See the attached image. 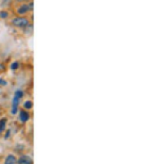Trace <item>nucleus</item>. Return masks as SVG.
I'll return each instance as SVG.
<instances>
[{"instance_id":"obj_1","label":"nucleus","mask_w":155,"mask_h":164,"mask_svg":"<svg viewBox=\"0 0 155 164\" xmlns=\"http://www.w3.org/2000/svg\"><path fill=\"white\" fill-rule=\"evenodd\" d=\"M23 97V92L20 90H17L15 92V96L13 98V106H12V113L13 114H16L18 111V106H19V99Z\"/></svg>"},{"instance_id":"obj_2","label":"nucleus","mask_w":155,"mask_h":164,"mask_svg":"<svg viewBox=\"0 0 155 164\" xmlns=\"http://www.w3.org/2000/svg\"><path fill=\"white\" fill-rule=\"evenodd\" d=\"M13 25L16 26V27H19V28H23V27H26V26L29 25V20L25 17H16L13 19Z\"/></svg>"},{"instance_id":"obj_3","label":"nucleus","mask_w":155,"mask_h":164,"mask_svg":"<svg viewBox=\"0 0 155 164\" xmlns=\"http://www.w3.org/2000/svg\"><path fill=\"white\" fill-rule=\"evenodd\" d=\"M17 164H32V159L28 155H23L17 160Z\"/></svg>"},{"instance_id":"obj_4","label":"nucleus","mask_w":155,"mask_h":164,"mask_svg":"<svg viewBox=\"0 0 155 164\" xmlns=\"http://www.w3.org/2000/svg\"><path fill=\"white\" fill-rule=\"evenodd\" d=\"M33 9V3H30L29 5H23L19 9H18V14H26L27 12H29L30 10Z\"/></svg>"},{"instance_id":"obj_5","label":"nucleus","mask_w":155,"mask_h":164,"mask_svg":"<svg viewBox=\"0 0 155 164\" xmlns=\"http://www.w3.org/2000/svg\"><path fill=\"white\" fill-rule=\"evenodd\" d=\"M5 164H17V159L14 155H9L5 159Z\"/></svg>"},{"instance_id":"obj_6","label":"nucleus","mask_w":155,"mask_h":164,"mask_svg":"<svg viewBox=\"0 0 155 164\" xmlns=\"http://www.w3.org/2000/svg\"><path fill=\"white\" fill-rule=\"evenodd\" d=\"M30 118V115L28 112H26V111H21L20 114H19V119H20L23 123H26V121H28Z\"/></svg>"},{"instance_id":"obj_7","label":"nucleus","mask_w":155,"mask_h":164,"mask_svg":"<svg viewBox=\"0 0 155 164\" xmlns=\"http://www.w3.org/2000/svg\"><path fill=\"white\" fill-rule=\"evenodd\" d=\"M5 124H7L5 119H1L0 121V133H2V131L5 129Z\"/></svg>"},{"instance_id":"obj_8","label":"nucleus","mask_w":155,"mask_h":164,"mask_svg":"<svg viewBox=\"0 0 155 164\" xmlns=\"http://www.w3.org/2000/svg\"><path fill=\"white\" fill-rule=\"evenodd\" d=\"M25 108L26 109H31L32 108V102H31V101H26V102H25Z\"/></svg>"},{"instance_id":"obj_9","label":"nucleus","mask_w":155,"mask_h":164,"mask_svg":"<svg viewBox=\"0 0 155 164\" xmlns=\"http://www.w3.org/2000/svg\"><path fill=\"white\" fill-rule=\"evenodd\" d=\"M17 67H18V63H17V62H14V63L12 64V66H11L12 69H16Z\"/></svg>"},{"instance_id":"obj_10","label":"nucleus","mask_w":155,"mask_h":164,"mask_svg":"<svg viewBox=\"0 0 155 164\" xmlns=\"http://www.w3.org/2000/svg\"><path fill=\"white\" fill-rule=\"evenodd\" d=\"M0 16H1V17H7L8 13L7 12H1V13H0Z\"/></svg>"},{"instance_id":"obj_11","label":"nucleus","mask_w":155,"mask_h":164,"mask_svg":"<svg viewBox=\"0 0 155 164\" xmlns=\"http://www.w3.org/2000/svg\"><path fill=\"white\" fill-rule=\"evenodd\" d=\"M0 84H5V82L3 80H0Z\"/></svg>"},{"instance_id":"obj_12","label":"nucleus","mask_w":155,"mask_h":164,"mask_svg":"<svg viewBox=\"0 0 155 164\" xmlns=\"http://www.w3.org/2000/svg\"><path fill=\"white\" fill-rule=\"evenodd\" d=\"M17 1H25V0H17Z\"/></svg>"}]
</instances>
